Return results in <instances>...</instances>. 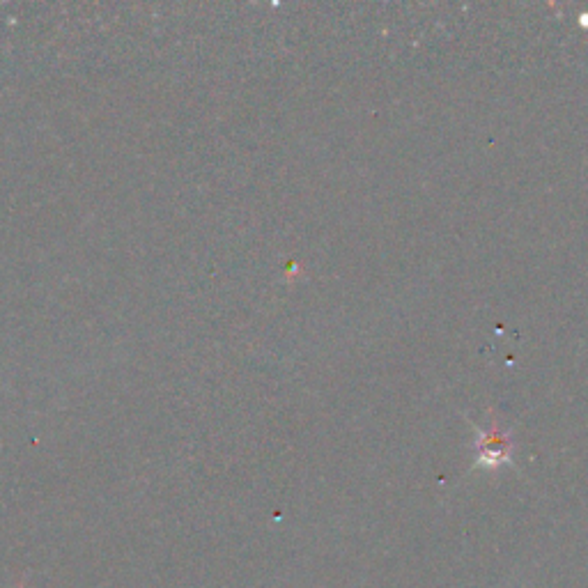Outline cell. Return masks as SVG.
<instances>
[{
  "label": "cell",
  "mask_w": 588,
  "mask_h": 588,
  "mask_svg": "<svg viewBox=\"0 0 588 588\" xmlns=\"http://www.w3.org/2000/svg\"><path fill=\"white\" fill-rule=\"evenodd\" d=\"M19 588H26V586H19Z\"/></svg>",
  "instance_id": "cell-1"
}]
</instances>
